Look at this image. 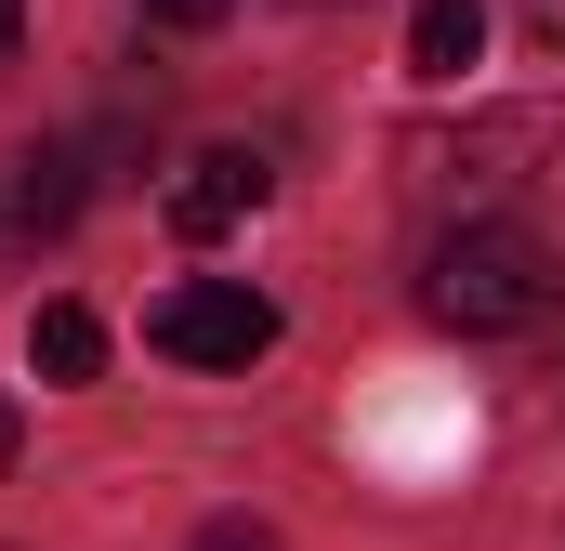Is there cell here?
<instances>
[{
    "label": "cell",
    "mask_w": 565,
    "mask_h": 551,
    "mask_svg": "<svg viewBox=\"0 0 565 551\" xmlns=\"http://www.w3.org/2000/svg\"><path fill=\"white\" fill-rule=\"evenodd\" d=\"M422 302H434V328H473V342H487V328H540L565 302V250L526 237V224H447Z\"/></svg>",
    "instance_id": "6da1fadb"
},
{
    "label": "cell",
    "mask_w": 565,
    "mask_h": 551,
    "mask_svg": "<svg viewBox=\"0 0 565 551\" xmlns=\"http://www.w3.org/2000/svg\"><path fill=\"white\" fill-rule=\"evenodd\" d=\"M526 158H553V106H500V119H460V132H408L395 144V171H408V197H500V184H526Z\"/></svg>",
    "instance_id": "7a4b0ae2"
},
{
    "label": "cell",
    "mask_w": 565,
    "mask_h": 551,
    "mask_svg": "<svg viewBox=\"0 0 565 551\" xmlns=\"http://www.w3.org/2000/svg\"><path fill=\"white\" fill-rule=\"evenodd\" d=\"M145 342H158L171 368H250V355H277V302H264L250 276H184V289L145 315Z\"/></svg>",
    "instance_id": "3957f363"
},
{
    "label": "cell",
    "mask_w": 565,
    "mask_h": 551,
    "mask_svg": "<svg viewBox=\"0 0 565 551\" xmlns=\"http://www.w3.org/2000/svg\"><path fill=\"white\" fill-rule=\"evenodd\" d=\"M264 197H277L264 144H198V158H184V184H171V237H198V250H211V237H237Z\"/></svg>",
    "instance_id": "277c9868"
},
{
    "label": "cell",
    "mask_w": 565,
    "mask_h": 551,
    "mask_svg": "<svg viewBox=\"0 0 565 551\" xmlns=\"http://www.w3.org/2000/svg\"><path fill=\"white\" fill-rule=\"evenodd\" d=\"M26 368H40V381H93V368H106V315H93V302H40V315H26Z\"/></svg>",
    "instance_id": "5b68a950"
},
{
    "label": "cell",
    "mask_w": 565,
    "mask_h": 551,
    "mask_svg": "<svg viewBox=\"0 0 565 551\" xmlns=\"http://www.w3.org/2000/svg\"><path fill=\"white\" fill-rule=\"evenodd\" d=\"M473 53H487V0H422L408 13V66L422 79H460Z\"/></svg>",
    "instance_id": "8992f818"
},
{
    "label": "cell",
    "mask_w": 565,
    "mask_h": 551,
    "mask_svg": "<svg viewBox=\"0 0 565 551\" xmlns=\"http://www.w3.org/2000/svg\"><path fill=\"white\" fill-rule=\"evenodd\" d=\"M79 210V144H26L13 158V224H66Z\"/></svg>",
    "instance_id": "52a82bcc"
},
{
    "label": "cell",
    "mask_w": 565,
    "mask_h": 551,
    "mask_svg": "<svg viewBox=\"0 0 565 551\" xmlns=\"http://www.w3.org/2000/svg\"><path fill=\"white\" fill-rule=\"evenodd\" d=\"M132 13H158V26H224L237 0H132Z\"/></svg>",
    "instance_id": "ba28073f"
},
{
    "label": "cell",
    "mask_w": 565,
    "mask_h": 551,
    "mask_svg": "<svg viewBox=\"0 0 565 551\" xmlns=\"http://www.w3.org/2000/svg\"><path fill=\"white\" fill-rule=\"evenodd\" d=\"M13 26H26V0H0V53H13Z\"/></svg>",
    "instance_id": "9c48e42d"
},
{
    "label": "cell",
    "mask_w": 565,
    "mask_h": 551,
    "mask_svg": "<svg viewBox=\"0 0 565 551\" xmlns=\"http://www.w3.org/2000/svg\"><path fill=\"white\" fill-rule=\"evenodd\" d=\"M13 446H26V420H13V408H0V460H13Z\"/></svg>",
    "instance_id": "30bf717a"
}]
</instances>
